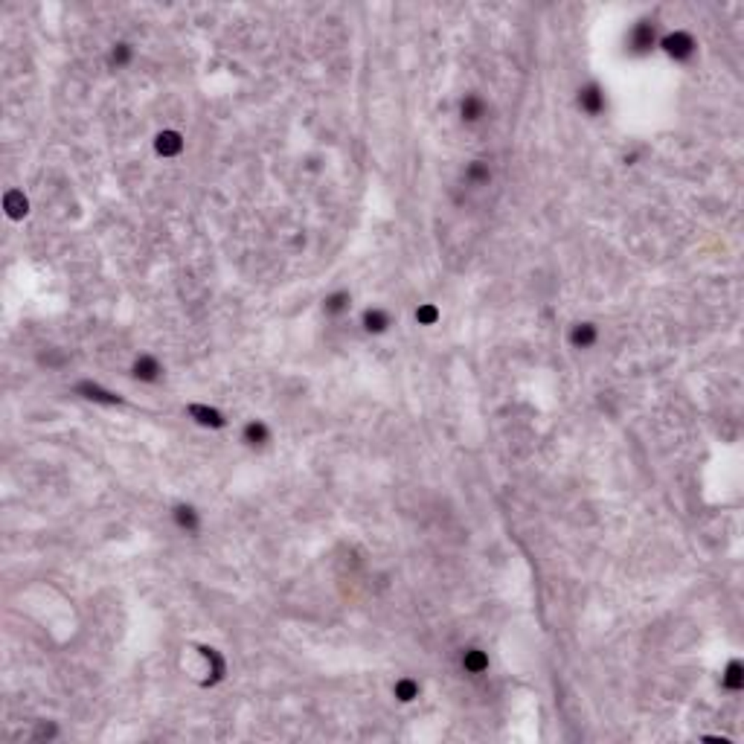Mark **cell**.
I'll use <instances>...</instances> for the list:
<instances>
[{"mask_svg": "<svg viewBox=\"0 0 744 744\" xmlns=\"http://www.w3.org/2000/svg\"><path fill=\"white\" fill-rule=\"evenodd\" d=\"M186 410H189V416H192L195 422H198V425H204V427H224V416H221L215 407H207V404H189Z\"/></svg>", "mask_w": 744, "mask_h": 744, "instance_id": "9c48e42d", "label": "cell"}, {"mask_svg": "<svg viewBox=\"0 0 744 744\" xmlns=\"http://www.w3.org/2000/svg\"><path fill=\"white\" fill-rule=\"evenodd\" d=\"M172 518H174V523H178V530H184L189 535H195L201 530V515H198V509H195V506L178 503V506H174V512H172Z\"/></svg>", "mask_w": 744, "mask_h": 744, "instance_id": "8992f818", "label": "cell"}, {"mask_svg": "<svg viewBox=\"0 0 744 744\" xmlns=\"http://www.w3.org/2000/svg\"><path fill=\"white\" fill-rule=\"evenodd\" d=\"M349 303H352L349 291H335V294H329V297L323 300V311H326V315H331V317H338V315H343V311L349 308Z\"/></svg>", "mask_w": 744, "mask_h": 744, "instance_id": "2e32d148", "label": "cell"}, {"mask_svg": "<svg viewBox=\"0 0 744 744\" xmlns=\"http://www.w3.org/2000/svg\"><path fill=\"white\" fill-rule=\"evenodd\" d=\"M201 652H204V657H207V663H209V669H212V677L207 680V687H212V683H219V680L224 677V657H221L219 652H215V649H207V645H204Z\"/></svg>", "mask_w": 744, "mask_h": 744, "instance_id": "ac0fdd59", "label": "cell"}, {"mask_svg": "<svg viewBox=\"0 0 744 744\" xmlns=\"http://www.w3.org/2000/svg\"><path fill=\"white\" fill-rule=\"evenodd\" d=\"M460 113H462L465 123H480L483 113H485V102L480 99L477 93H468L465 99H462V105H460Z\"/></svg>", "mask_w": 744, "mask_h": 744, "instance_id": "5bb4252c", "label": "cell"}, {"mask_svg": "<svg viewBox=\"0 0 744 744\" xmlns=\"http://www.w3.org/2000/svg\"><path fill=\"white\" fill-rule=\"evenodd\" d=\"M76 393H82L85 399L99 401V404H123V399L116 393H108V390H102L99 384H93V381H79V384H76Z\"/></svg>", "mask_w": 744, "mask_h": 744, "instance_id": "52a82bcc", "label": "cell"}, {"mask_svg": "<svg viewBox=\"0 0 744 744\" xmlns=\"http://www.w3.org/2000/svg\"><path fill=\"white\" fill-rule=\"evenodd\" d=\"M131 376H134L137 381L154 384V381H160V376H163V366H160V361L154 358V355H140V358L134 361V366H131Z\"/></svg>", "mask_w": 744, "mask_h": 744, "instance_id": "277c9868", "label": "cell"}, {"mask_svg": "<svg viewBox=\"0 0 744 744\" xmlns=\"http://www.w3.org/2000/svg\"><path fill=\"white\" fill-rule=\"evenodd\" d=\"M721 683H724V689H730V692H741L744 689V666H741V660H730L727 663V669H724V675H721Z\"/></svg>", "mask_w": 744, "mask_h": 744, "instance_id": "4fadbf2b", "label": "cell"}, {"mask_svg": "<svg viewBox=\"0 0 744 744\" xmlns=\"http://www.w3.org/2000/svg\"><path fill=\"white\" fill-rule=\"evenodd\" d=\"M657 47L666 55H669V58H675V62H689V58L698 53V41L692 38V32H687V29H675L669 35H663Z\"/></svg>", "mask_w": 744, "mask_h": 744, "instance_id": "6da1fadb", "label": "cell"}, {"mask_svg": "<svg viewBox=\"0 0 744 744\" xmlns=\"http://www.w3.org/2000/svg\"><path fill=\"white\" fill-rule=\"evenodd\" d=\"M579 108H581L587 116H599L605 108H608V99H605V90H602L596 82L584 85V88L579 90Z\"/></svg>", "mask_w": 744, "mask_h": 744, "instance_id": "3957f363", "label": "cell"}, {"mask_svg": "<svg viewBox=\"0 0 744 744\" xmlns=\"http://www.w3.org/2000/svg\"><path fill=\"white\" fill-rule=\"evenodd\" d=\"M393 692H396V698H399L401 703H410V701H416V698H419V683H416L413 677H401V680H396Z\"/></svg>", "mask_w": 744, "mask_h": 744, "instance_id": "e0dca14e", "label": "cell"}, {"mask_svg": "<svg viewBox=\"0 0 744 744\" xmlns=\"http://www.w3.org/2000/svg\"><path fill=\"white\" fill-rule=\"evenodd\" d=\"M4 207H6V215L9 219H24V215L29 212V201H27V195L21 189H12L6 192V198H4Z\"/></svg>", "mask_w": 744, "mask_h": 744, "instance_id": "7c38bea8", "label": "cell"}, {"mask_svg": "<svg viewBox=\"0 0 744 744\" xmlns=\"http://www.w3.org/2000/svg\"><path fill=\"white\" fill-rule=\"evenodd\" d=\"M660 44V38H657V24L649 21V18H642V21H637L628 32V47L634 55H645V53H652L654 47Z\"/></svg>", "mask_w": 744, "mask_h": 744, "instance_id": "7a4b0ae2", "label": "cell"}, {"mask_svg": "<svg viewBox=\"0 0 744 744\" xmlns=\"http://www.w3.org/2000/svg\"><path fill=\"white\" fill-rule=\"evenodd\" d=\"M462 669L471 675H483L488 669V654L480 649H465L462 652Z\"/></svg>", "mask_w": 744, "mask_h": 744, "instance_id": "9a60e30c", "label": "cell"}, {"mask_svg": "<svg viewBox=\"0 0 744 744\" xmlns=\"http://www.w3.org/2000/svg\"><path fill=\"white\" fill-rule=\"evenodd\" d=\"M134 58V50H131V44H113V50H111V64H116V67H125L128 62Z\"/></svg>", "mask_w": 744, "mask_h": 744, "instance_id": "44dd1931", "label": "cell"}, {"mask_svg": "<svg viewBox=\"0 0 744 744\" xmlns=\"http://www.w3.org/2000/svg\"><path fill=\"white\" fill-rule=\"evenodd\" d=\"M465 178L471 181V184H488V178H492V172H488V166L483 160H474L471 166L465 169Z\"/></svg>", "mask_w": 744, "mask_h": 744, "instance_id": "d6986e66", "label": "cell"}, {"mask_svg": "<svg viewBox=\"0 0 744 744\" xmlns=\"http://www.w3.org/2000/svg\"><path fill=\"white\" fill-rule=\"evenodd\" d=\"M154 151L160 154V158H178V154L184 151V137L181 131H160L158 137H154Z\"/></svg>", "mask_w": 744, "mask_h": 744, "instance_id": "5b68a950", "label": "cell"}, {"mask_svg": "<svg viewBox=\"0 0 744 744\" xmlns=\"http://www.w3.org/2000/svg\"><path fill=\"white\" fill-rule=\"evenodd\" d=\"M390 323H393V317H390L384 308H366L364 311V329L369 335H384L390 329Z\"/></svg>", "mask_w": 744, "mask_h": 744, "instance_id": "30bf717a", "label": "cell"}, {"mask_svg": "<svg viewBox=\"0 0 744 744\" xmlns=\"http://www.w3.org/2000/svg\"><path fill=\"white\" fill-rule=\"evenodd\" d=\"M439 320V308L434 305V303H422L419 308H416V323L419 326H434Z\"/></svg>", "mask_w": 744, "mask_h": 744, "instance_id": "ffe728a7", "label": "cell"}, {"mask_svg": "<svg viewBox=\"0 0 744 744\" xmlns=\"http://www.w3.org/2000/svg\"><path fill=\"white\" fill-rule=\"evenodd\" d=\"M596 340H599V329L593 323H576L570 329V343L576 349H591Z\"/></svg>", "mask_w": 744, "mask_h": 744, "instance_id": "ba28073f", "label": "cell"}, {"mask_svg": "<svg viewBox=\"0 0 744 744\" xmlns=\"http://www.w3.org/2000/svg\"><path fill=\"white\" fill-rule=\"evenodd\" d=\"M242 439H244L250 448H262L265 442H270V430H268V425H265V422L253 419V422H247V425H244V430H242Z\"/></svg>", "mask_w": 744, "mask_h": 744, "instance_id": "8fae6325", "label": "cell"}]
</instances>
